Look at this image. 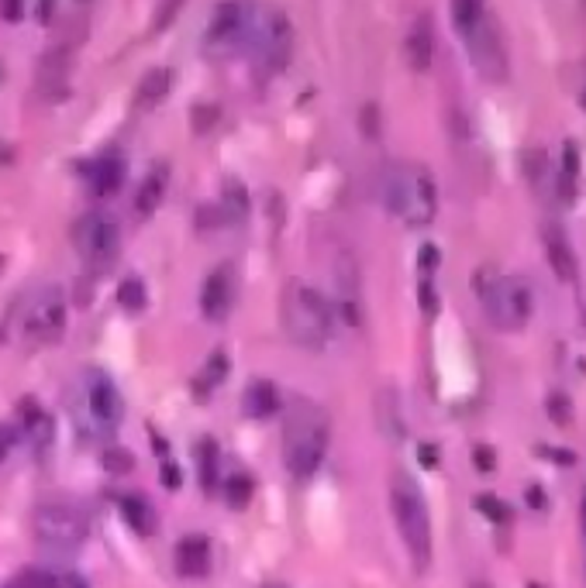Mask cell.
Instances as JSON below:
<instances>
[{
    "label": "cell",
    "instance_id": "1",
    "mask_svg": "<svg viewBox=\"0 0 586 588\" xmlns=\"http://www.w3.org/2000/svg\"><path fill=\"white\" fill-rule=\"evenodd\" d=\"M379 200L400 217L407 228H425L435 221L438 210V189L425 165L418 162H394L379 176Z\"/></svg>",
    "mask_w": 586,
    "mask_h": 588
},
{
    "label": "cell",
    "instance_id": "2",
    "mask_svg": "<svg viewBox=\"0 0 586 588\" xmlns=\"http://www.w3.org/2000/svg\"><path fill=\"white\" fill-rule=\"evenodd\" d=\"M328 437H331V427H328L324 409L304 396L290 399V413L283 423V461L293 479H311L318 471L328 451Z\"/></svg>",
    "mask_w": 586,
    "mask_h": 588
},
{
    "label": "cell",
    "instance_id": "3",
    "mask_svg": "<svg viewBox=\"0 0 586 588\" xmlns=\"http://www.w3.org/2000/svg\"><path fill=\"white\" fill-rule=\"evenodd\" d=\"M283 324H287L293 344L321 351L335 337V310L314 286L293 282L283 296Z\"/></svg>",
    "mask_w": 586,
    "mask_h": 588
},
{
    "label": "cell",
    "instance_id": "4",
    "mask_svg": "<svg viewBox=\"0 0 586 588\" xmlns=\"http://www.w3.org/2000/svg\"><path fill=\"white\" fill-rule=\"evenodd\" d=\"M390 506H394V520H397L400 540L411 554V564L418 571H427V564H431V516H427L425 495L411 475H403V471L394 475Z\"/></svg>",
    "mask_w": 586,
    "mask_h": 588
},
{
    "label": "cell",
    "instance_id": "5",
    "mask_svg": "<svg viewBox=\"0 0 586 588\" xmlns=\"http://www.w3.org/2000/svg\"><path fill=\"white\" fill-rule=\"evenodd\" d=\"M476 293H480V307L486 320L497 331H521L532 320V289L528 282L517 276H497L483 269L476 276Z\"/></svg>",
    "mask_w": 586,
    "mask_h": 588
},
{
    "label": "cell",
    "instance_id": "6",
    "mask_svg": "<svg viewBox=\"0 0 586 588\" xmlns=\"http://www.w3.org/2000/svg\"><path fill=\"white\" fill-rule=\"evenodd\" d=\"M73 245H77L83 262L90 265V272L104 276V272H110V265L118 262L121 230L114 224V217L94 210V213H83L80 221L73 224Z\"/></svg>",
    "mask_w": 586,
    "mask_h": 588
},
{
    "label": "cell",
    "instance_id": "7",
    "mask_svg": "<svg viewBox=\"0 0 586 588\" xmlns=\"http://www.w3.org/2000/svg\"><path fill=\"white\" fill-rule=\"evenodd\" d=\"M21 331L31 344H55L66 331V300L55 286H38L21 307Z\"/></svg>",
    "mask_w": 586,
    "mask_h": 588
},
{
    "label": "cell",
    "instance_id": "8",
    "mask_svg": "<svg viewBox=\"0 0 586 588\" xmlns=\"http://www.w3.org/2000/svg\"><path fill=\"white\" fill-rule=\"evenodd\" d=\"M35 537L55 551H77L86 540V516L73 503H42L31 516Z\"/></svg>",
    "mask_w": 586,
    "mask_h": 588
},
{
    "label": "cell",
    "instance_id": "9",
    "mask_svg": "<svg viewBox=\"0 0 586 588\" xmlns=\"http://www.w3.org/2000/svg\"><path fill=\"white\" fill-rule=\"evenodd\" d=\"M466 49H469V59L476 66L486 83H507L510 77V55H507V42L504 31L497 25V18L486 11L483 21L469 35H466Z\"/></svg>",
    "mask_w": 586,
    "mask_h": 588
},
{
    "label": "cell",
    "instance_id": "10",
    "mask_svg": "<svg viewBox=\"0 0 586 588\" xmlns=\"http://www.w3.org/2000/svg\"><path fill=\"white\" fill-rule=\"evenodd\" d=\"M252 18H256V11L245 7V4H235V0L221 4L214 11L211 28H208V42L211 45H224V49L245 45L248 42V31H252Z\"/></svg>",
    "mask_w": 586,
    "mask_h": 588
},
{
    "label": "cell",
    "instance_id": "11",
    "mask_svg": "<svg viewBox=\"0 0 586 588\" xmlns=\"http://www.w3.org/2000/svg\"><path fill=\"white\" fill-rule=\"evenodd\" d=\"M86 409H90V420L101 427V431H114L125 416V399L118 392V385L110 383L107 375L94 372L90 383H86Z\"/></svg>",
    "mask_w": 586,
    "mask_h": 588
},
{
    "label": "cell",
    "instance_id": "12",
    "mask_svg": "<svg viewBox=\"0 0 586 588\" xmlns=\"http://www.w3.org/2000/svg\"><path fill=\"white\" fill-rule=\"evenodd\" d=\"M232 303H235V269L232 265H217L204 289H200V310L208 320H224L232 313Z\"/></svg>",
    "mask_w": 586,
    "mask_h": 588
},
{
    "label": "cell",
    "instance_id": "13",
    "mask_svg": "<svg viewBox=\"0 0 586 588\" xmlns=\"http://www.w3.org/2000/svg\"><path fill=\"white\" fill-rule=\"evenodd\" d=\"M403 55H407V66H411L414 73L431 69V59H435V25H431L427 14H421V18L411 25L407 42H403Z\"/></svg>",
    "mask_w": 586,
    "mask_h": 588
},
{
    "label": "cell",
    "instance_id": "14",
    "mask_svg": "<svg viewBox=\"0 0 586 588\" xmlns=\"http://www.w3.org/2000/svg\"><path fill=\"white\" fill-rule=\"evenodd\" d=\"M335 293H338L335 307L346 313L348 324H359V265H355V258L342 255L335 262Z\"/></svg>",
    "mask_w": 586,
    "mask_h": 588
},
{
    "label": "cell",
    "instance_id": "15",
    "mask_svg": "<svg viewBox=\"0 0 586 588\" xmlns=\"http://www.w3.org/2000/svg\"><path fill=\"white\" fill-rule=\"evenodd\" d=\"M176 571L183 578H204L211 571V540L190 534L176 544Z\"/></svg>",
    "mask_w": 586,
    "mask_h": 588
},
{
    "label": "cell",
    "instance_id": "16",
    "mask_svg": "<svg viewBox=\"0 0 586 588\" xmlns=\"http://www.w3.org/2000/svg\"><path fill=\"white\" fill-rule=\"evenodd\" d=\"M541 241H545V255H549V265L559 276V282H576V255L569 248V238L556 224H549Z\"/></svg>",
    "mask_w": 586,
    "mask_h": 588
},
{
    "label": "cell",
    "instance_id": "17",
    "mask_svg": "<svg viewBox=\"0 0 586 588\" xmlns=\"http://www.w3.org/2000/svg\"><path fill=\"white\" fill-rule=\"evenodd\" d=\"M166 189H169V173H166V165H162V162H156V165H152V173H149V176L142 180V186H138V197H134V210H138V217H152V213L159 210Z\"/></svg>",
    "mask_w": 586,
    "mask_h": 588
},
{
    "label": "cell",
    "instance_id": "18",
    "mask_svg": "<svg viewBox=\"0 0 586 588\" xmlns=\"http://www.w3.org/2000/svg\"><path fill=\"white\" fill-rule=\"evenodd\" d=\"M241 407H245L248 416H256V420H269V416L280 413V392H276V385L269 383V379H256V383H248V389H245Z\"/></svg>",
    "mask_w": 586,
    "mask_h": 588
},
{
    "label": "cell",
    "instance_id": "19",
    "mask_svg": "<svg viewBox=\"0 0 586 588\" xmlns=\"http://www.w3.org/2000/svg\"><path fill=\"white\" fill-rule=\"evenodd\" d=\"M121 512H125V520H128V527H132L134 534H142V537H152L156 534V510H152V503L149 499H142V495H121Z\"/></svg>",
    "mask_w": 586,
    "mask_h": 588
},
{
    "label": "cell",
    "instance_id": "20",
    "mask_svg": "<svg viewBox=\"0 0 586 588\" xmlns=\"http://www.w3.org/2000/svg\"><path fill=\"white\" fill-rule=\"evenodd\" d=\"M121 182H125V162H121V158L104 155V158H97V162L90 165V186H94L97 197L114 193Z\"/></svg>",
    "mask_w": 586,
    "mask_h": 588
},
{
    "label": "cell",
    "instance_id": "21",
    "mask_svg": "<svg viewBox=\"0 0 586 588\" xmlns=\"http://www.w3.org/2000/svg\"><path fill=\"white\" fill-rule=\"evenodd\" d=\"M173 79H176V73L173 69H149L145 77H142V83H138V93H134V103L138 107H156V103L173 90Z\"/></svg>",
    "mask_w": 586,
    "mask_h": 588
},
{
    "label": "cell",
    "instance_id": "22",
    "mask_svg": "<svg viewBox=\"0 0 586 588\" xmlns=\"http://www.w3.org/2000/svg\"><path fill=\"white\" fill-rule=\"evenodd\" d=\"M486 14V0H452V25L466 38Z\"/></svg>",
    "mask_w": 586,
    "mask_h": 588
},
{
    "label": "cell",
    "instance_id": "23",
    "mask_svg": "<svg viewBox=\"0 0 586 588\" xmlns=\"http://www.w3.org/2000/svg\"><path fill=\"white\" fill-rule=\"evenodd\" d=\"M245 213H248V193L239 180H228L221 189V217H232L239 224L245 221Z\"/></svg>",
    "mask_w": 586,
    "mask_h": 588
},
{
    "label": "cell",
    "instance_id": "24",
    "mask_svg": "<svg viewBox=\"0 0 586 588\" xmlns=\"http://www.w3.org/2000/svg\"><path fill=\"white\" fill-rule=\"evenodd\" d=\"M228 368H232V365H228V355H224V351H214L211 358H208V365H204V372L193 379V389L200 385V396H208L211 389H217V385L228 379Z\"/></svg>",
    "mask_w": 586,
    "mask_h": 588
},
{
    "label": "cell",
    "instance_id": "25",
    "mask_svg": "<svg viewBox=\"0 0 586 588\" xmlns=\"http://www.w3.org/2000/svg\"><path fill=\"white\" fill-rule=\"evenodd\" d=\"M21 420H25V431L31 434V440H49V434H53V423H49V416L42 413V407L35 403V399H25L21 403Z\"/></svg>",
    "mask_w": 586,
    "mask_h": 588
},
{
    "label": "cell",
    "instance_id": "26",
    "mask_svg": "<svg viewBox=\"0 0 586 588\" xmlns=\"http://www.w3.org/2000/svg\"><path fill=\"white\" fill-rule=\"evenodd\" d=\"M252 479L248 475H232V479H224V499H228V506L232 510H245L248 503H252Z\"/></svg>",
    "mask_w": 586,
    "mask_h": 588
},
{
    "label": "cell",
    "instance_id": "27",
    "mask_svg": "<svg viewBox=\"0 0 586 588\" xmlns=\"http://www.w3.org/2000/svg\"><path fill=\"white\" fill-rule=\"evenodd\" d=\"M145 300H149V293H145L142 279H125L118 286V303L128 310V313H138V310L145 307Z\"/></svg>",
    "mask_w": 586,
    "mask_h": 588
},
{
    "label": "cell",
    "instance_id": "28",
    "mask_svg": "<svg viewBox=\"0 0 586 588\" xmlns=\"http://www.w3.org/2000/svg\"><path fill=\"white\" fill-rule=\"evenodd\" d=\"M14 588H62V578H55L53 571H42V568H28L18 575Z\"/></svg>",
    "mask_w": 586,
    "mask_h": 588
},
{
    "label": "cell",
    "instance_id": "29",
    "mask_svg": "<svg viewBox=\"0 0 586 588\" xmlns=\"http://www.w3.org/2000/svg\"><path fill=\"white\" fill-rule=\"evenodd\" d=\"M476 506H480V510L486 512L493 523H507V520H510V510H507L497 495H480V499H476Z\"/></svg>",
    "mask_w": 586,
    "mask_h": 588
},
{
    "label": "cell",
    "instance_id": "30",
    "mask_svg": "<svg viewBox=\"0 0 586 588\" xmlns=\"http://www.w3.org/2000/svg\"><path fill=\"white\" fill-rule=\"evenodd\" d=\"M104 464L110 468V471H132L134 458L128 455V451H121V447H110L104 455Z\"/></svg>",
    "mask_w": 586,
    "mask_h": 588
},
{
    "label": "cell",
    "instance_id": "31",
    "mask_svg": "<svg viewBox=\"0 0 586 588\" xmlns=\"http://www.w3.org/2000/svg\"><path fill=\"white\" fill-rule=\"evenodd\" d=\"M200 455H204V482L208 488H214V471H217V447H214L211 440L200 447Z\"/></svg>",
    "mask_w": 586,
    "mask_h": 588
},
{
    "label": "cell",
    "instance_id": "32",
    "mask_svg": "<svg viewBox=\"0 0 586 588\" xmlns=\"http://www.w3.org/2000/svg\"><path fill=\"white\" fill-rule=\"evenodd\" d=\"M0 14H4V21H21L25 0H0Z\"/></svg>",
    "mask_w": 586,
    "mask_h": 588
},
{
    "label": "cell",
    "instance_id": "33",
    "mask_svg": "<svg viewBox=\"0 0 586 588\" xmlns=\"http://www.w3.org/2000/svg\"><path fill=\"white\" fill-rule=\"evenodd\" d=\"M14 440H18V431H14V427H7V423H0V461L11 455Z\"/></svg>",
    "mask_w": 586,
    "mask_h": 588
},
{
    "label": "cell",
    "instance_id": "34",
    "mask_svg": "<svg viewBox=\"0 0 586 588\" xmlns=\"http://www.w3.org/2000/svg\"><path fill=\"white\" fill-rule=\"evenodd\" d=\"M176 7H180V0H162L159 18H156V31H162L166 21H173V18H176Z\"/></svg>",
    "mask_w": 586,
    "mask_h": 588
},
{
    "label": "cell",
    "instance_id": "35",
    "mask_svg": "<svg viewBox=\"0 0 586 588\" xmlns=\"http://www.w3.org/2000/svg\"><path fill=\"white\" fill-rule=\"evenodd\" d=\"M162 486L169 488H180V468L169 461V464H162Z\"/></svg>",
    "mask_w": 586,
    "mask_h": 588
},
{
    "label": "cell",
    "instance_id": "36",
    "mask_svg": "<svg viewBox=\"0 0 586 588\" xmlns=\"http://www.w3.org/2000/svg\"><path fill=\"white\" fill-rule=\"evenodd\" d=\"M476 464H480V471H490V468H493V455L476 447Z\"/></svg>",
    "mask_w": 586,
    "mask_h": 588
},
{
    "label": "cell",
    "instance_id": "37",
    "mask_svg": "<svg viewBox=\"0 0 586 588\" xmlns=\"http://www.w3.org/2000/svg\"><path fill=\"white\" fill-rule=\"evenodd\" d=\"M38 18H42V21L53 18V0H42V4H38Z\"/></svg>",
    "mask_w": 586,
    "mask_h": 588
},
{
    "label": "cell",
    "instance_id": "38",
    "mask_svg": "<svg viewBox=\"0 0 586 588\" xmlns=\"http://www.w3.org/2000/svg\"><path fill=\"white\" fill-rule=\"evenodd\" d=\"M4 269H7V258L0 255V276H4Z\"/></svg>",
    "mask_w": 586,
    "mask_h": 588
},
{
    "label": "cell",
    "instance_id": "39",
    "mask_svg": "<svg viewBox=\"0 0 586 588\" xmlns=\"http://www.w3.org/2000/svg\"><path fill=\"white\" fill-rule=\"evenodd\" d=\"M583 530H586V495H583Z\"/></svg>",
    "mask_w": 586,
    "mask_h": 588
},
{
    "label": "cell",
    "instance_id": "40",
    "mask_svg": "<svg viewBox=\"0 0 586 588\" xmlns=\"http://www.w3.org/2000/svg\"><path fill=\"white\" fill-rule=\"evenodd\" d=\"M263 588H287V585H263Z\"/></svg>",
    "mask_w": 586,
    "mask_h": 588
},
{
    "label": "cell",
    "instance_id": "41",
    "mask_svg": "<svg viewBox=\"0 0 586 588\" xmlns=\"http://www.w3.org/2000/svg\"><path fill=\"white\" fill-rule=\"evenodd\" d=\"M473 588H490V585H473Z\"/></svg>",
    "mask_w": 586,
    "mask_h": 588
},
{
    "label": "cell",
    "instance_id": "42",
    "mask_svg": "<svg viewBox=\"0 0 586 588\" xmlns=\"http://www.w3.org/2000/svg\"><path fill=\"white\" fill-rule=\"evenodd\" d=\"M532 588H538V585H532Z\"/></svg>",
    "mask_w": 586,
    "mask_h": 588
}]
</instances>
